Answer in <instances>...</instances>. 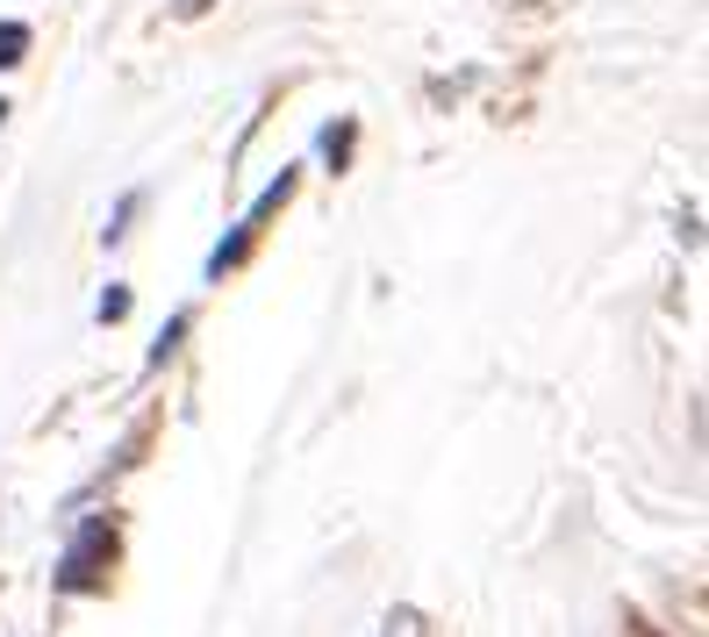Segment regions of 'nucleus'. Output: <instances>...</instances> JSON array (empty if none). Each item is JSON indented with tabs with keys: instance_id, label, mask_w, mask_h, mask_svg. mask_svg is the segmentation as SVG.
<instances>
[{
	"instance_id": "1",
	"label": "nucleus",
	"mask_w": 709,
	"mask_h": 637,
	"mask_svg": "<svg viewBox=\"0 0 709 637\" xmlns=\"http://www.w3.org/2000/svg\"><path fill=\"white\" fill-rule=\"evenodd\" d=\"M22 51H29V29L22 22H0V65H22Z\"/></svg>"
},
{
	"instance_id": "2",
	"label": "nucleus",
	"mask_w": 709,
	"mask_h": 637,
	"mask_svg": "<svg viewBox=\"0 0 709 637\" xmlns=\"http://www.w3.org/2000/svg\"><path fill=\"white\" fill-rule=\"evenodd\" d=\"M115 315H129V286H108V294H101V323H115Z\"/></svg>"
},
{
	"instance_id": "3",
	"label": "nucleus",
	"mask_w": 709,
	"mask_h": 637,
	"mask_svg": "<svg viewBox=\"0 0 709 637\" xmlns=\"http://www.w3.org/2000/svg\"><path fill=\"white\" fill-rule=\"evenodd\" d=\"M179 337H187V315H173V323H165V337H158V344H150V358H165V352H173V344H179Z\"/></svg>"
},
{
	"instance_id": "4",
	"label": "nucleus",
	"mask_w": 709,
	"mask_h": 637,
	"mask_svg": "<svg viewBox=\"0 0 709 637\" xmlns=\"http://www.w3.org/2000/svg\"><path fill=\"white\" fill-rule=\"evenodd\" d=\"M173 14H187V22H194V14H208V0H173Z\"/></svg>"
},
{
	"instance_id": "5",
	"label": "nucleus",
	"mask_w": 709,
	"mask_h": 637,
	"mask_svg": "<svg viewBox=\"0 0 709 637\" xmlns=\"http://www.w3.org/2000/svg\"><path fill=\"white\" fill-rule=\"evenodd\" d=\"M0 123H8V101H0Z\"/></svg>"
}]
</instances>
